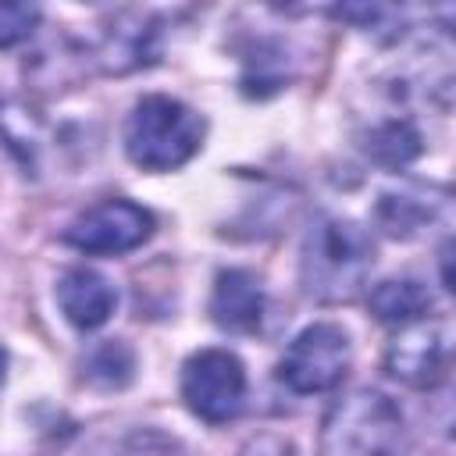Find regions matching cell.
Instances as JSON below:
<instances>
[{
  "mask_svg": "<svg viewBox=\"0 0 456 456\" xmlns=\"http://www.w3.org/2000/svg\"><path fill=\"white\" fill-rule=\"evenodd\" d=\"M303 289L321 303H346L367 289L374 239L349 217H321L303 239Z\"/></svg>",
  "mask_w": 456,
  "mask_h": 456,
  "instance_id": "cell-1",
  "label": "cell"
},
{
  "mask_svg": "<svg viewBox=\"0 0 456 456\" xmlns=\"http://www.w3.org/2000/svg\"><path fill=\"white\" fill-rule=\"evenodd\" d=\"M203 118L175 96L150 93L142 96L125 125V153L142 171H175L189 164L203 146Z\"/></svg>",
  "mask_w": 456,
  "mask_h": 456,
  "instance_id": "cell-2",
  "label": "cell"
},
{
  "mask_svg": "<svg viewBox=\"0 0 456 456\" xmlns=\"http://www.w3.org/2000/svg\"><path fill=\"white\" fill-rule=\"evenodd\" d=\"M321 456H410V431L399 406L378 388L342 395L324 417Z\"/></svg>",
  "mask_w": 456,
  "mask_h": 456,
  "instance_id": "cell-3",
  "label": "cell"
},
{
  "mask_svg": "<svg viewBox=\"0 0 456 456\" xmlns=\"http://www.w3.org/2000/svg\"><path fill=\"white\" fill-rule=\"evenodd\" d=\"M353 363L349 335L338 324H310L303 328L278 360V381L296 395H317L342 385Z\"/></svg>",
  "mask_w": 456,
  "mask_h": 456,
  "instance_id": "cell-4",
  "label": "cell"
},
{
  "mask_svg": "<svg viewBox=\"0 0 456 456\" xmlns=\"http://www.w3.org/2000/svg\"><path fill=\"white\" fill-rule=\"evenodd\" d=\"M182 399L207 424H228L246 403V367L228 349H200L182 363Z\"/></svg>",
  "mask_w": 456,
  "mask_h": 456,
  "instance_id": "cell-5",
  "label": "cell"
},
{
  "mask_svg": "<svg viewBox=\"0 0 456 456\" xmlns=\"http://www.w3.org/2000/svg\"><path fill=\"white\" fill-rule=\"evenodd\" d=\"M385 370L410 388H435L456 370V331L445 321L424 317L399 328L385 353Z\"/></svg>",
  "mask_w": 456,
  "mask_h": 456,
  "instance_id": "cell-6",
  "label": "cell"
},
{
  "mask_svg": "<svg viewBox=\"0 0 456 456\" xmlns=\"http://www.w3.org/2000/svg\"><path fill=\"white\" fill-rule=\"evenodd\" d=\"M157 221L146 207L132 200H103L89 210H82L68 228L64 242L75 246L78 253H96V256H114L142 246L153 235Z\"/></svg>",
  "mask_w": 456,
  "mask_h": 456,
  "instance_id": "cell-7",
  "label": "cell"
},
{
  "mask_svg": "<svg viewBox=\"0 0 456 456\" xmlns=\"http://www.w3.org/2000/svg\"><path fill=\"white\" fill-rule=\"evenodd\" d=\"M53 296H57V306H61L64 321L75 324V328H82V331H93V328L107 324L110 314H114V306H118L114 285L100 271H93V267H71V271H64L57 278Z\"/></svg>",
  "mask_w": 456,
  "mask_h": 456,
  "instance_id": "cell-8",
  "label": "cell"
},
{
  "mask_svg": "<svg viewBox=\"0 0 456 456\" xmlns=\"http://www.w3.org/2000/svg\"><path fill=\"white\" fill-rule=\"evenodd\" d=\"M210 317L221 331H256L264 317V285L253 271L228 267L214 278L210 292Z\"/></svg>",
  "mask_w": 456,
  "mask_h": 456,
  "instance_id": "cell-9",
  "label": "cell"
},
{
  "mask_svg": "<svg viewBox=\"0 0 456 456\" xmlns=\"http://www.w3.org/2000/svg\"><path fill=\"white\" fill-rule=\"evenodd\" d=\"M367 306L381 324H417L431 310V292L417 278H385L367 292Z\"/></svg>",
  "mask_w": 456,
  "mask_h": 456,
  "instance_id": "cell-10",
  "label": "cell"
},
{
  "mask_svg": "<svg viewBox=\"0 0 456 456\" xmlns=\"http://www.w3.org/2000/svg\"><path fill=\"white\" fill-rule=\"evenodd\" d=\"M363 150H367L374 160L388 164V167H403V164H410V160L420 153V132H417L410 121L392 118V121H381V125L370 128Z\"/></svg>",
  "mask_w": 456,
  "mask_h": 456,
  "instance_id": "cell-11",
  "label": "cell"
},
{
  "mask_svg": "<svg viewBox=\"0 0 456 456\" xmlns=\"http://www.w3.org/2000/svg\"><path fill=\"white\" fill-rule=\"evenodd\" d=\"M132 370H135V353L121 342V338H103L100 346L89 349L86 363H82V374L100 385V388H121L132 381Z\"/></svg>",
  "mask_w": 456,
  "mask_h": 456,
  "instance_id": "cell-12",
  "label": "cell"
},
{
  "mask_svg": "<svg viewBox=\"0 0 456 456\" xmlns=\"http://www.w3.org/2000/svg\"><path fill=\"white\" fill-rule=\"evenodd\" d=\"M428 217H431V200L424 203L420 196H410V192L381 196V203H378V221L392 235H413Z\"/></svg>",
  "mask_w": 456,
  "mask_h": 456,
  "instance_id": "cell-13",
  "label": "cell"
},
{
  "mask_svg": "<svg viewBox=\"0 0 456 456\" xmlns=\"http://www.w3.org/2000/svg\"><path fill=\"white\" fill-rule=\"evenodd\" d=\"M118 456H185L182 445L175 438H167L164 431L157 428H139L132 431L121 445H118Z\"/></svg>",
  "mask_w": 456,
  "mask_h": 456,
  "instance_id": "cell-14",
  "label": "cell"
},
{
  "mask_svg": "<svg viewBox=\"0 0 456 456\" xmlns=\"http://www.w3.org/2000/svg\"><path fill=\"white\" fill-rule=\"evenodd\" d=\"M36 18H39V11L28 4H4L0 7V43L11 50L18 39H25L32 32Z\"/></svg>",
  "mask_w": 456,
  "mask_h": 456,
  "instance_id": "cell-15",
  "label": "cell"
},
{
  "mask_svg": "<svg viewBox=\"0 0 456 456\" xmlns=\"http://www.w3.org/2000/svg\"><path fill=\"white\" fill-rule=\"evenodd\" d=\"M438 274H442V285L456 296V239L445 242V249L438 256Z\"/></svg>",
  "mask_w": 456,
  "mask_h": 456,
  "instance_id": "cell-16",
  "label": "cell"
},
{
  "mask_svg": "<svg viewBox=\"0 0 456 456\" xmlns=\"http://www.w3.org/2000/svg\"><path fill=\"white\" fill-rule=\"evenodd\" d=\"M442 21H445L449 32H456V7H452V11H442Z\"/></svg>",
  "mask_w": 456,
  "mask_h": 456,
  "instance_id": "cell-17",
  "label": "cell"
}]
</instances>
